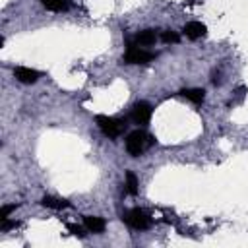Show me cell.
<instances>
[{"label":"cell","mask_w":248,"mask_h":248,"mask_svg":"<svg viewBox=\"0 0 248 248\" xmlns=\"http://www.w3.org/2000/svg\"><path fill=\"white\" fill-rule=\"evenodd\" d=\"M41 205L50 207V209H64V207H70V202L58 200V198H52V196H45V198L41 200Z\"/></svg>","instance_id":"12"},{"label":"cell","mask_w":248,"mask_h":248,"mask_svg":"<svg viewBox=\"0 0 248 248\" xmlns=\"http://www.w3.org/2000/svg\"><path fill=\"white\" fill-rule=\"evenodd\" d=\"M161 39L167 43V45H176L178 41H180V35L176 33V31H172V29H167V31H163V35H161Z\"/></svg>","instance_id":"14"},{"label":"cell","mask_w":248,"mask_h":248,"mask_svg":"<svg viewBox=\"0 0 248 248\" xmlns=\"http://www.w3.org/2000/svg\"><path fill=\"white\" fill-rule=\"evenodd\" d=\"M136 43H138L140 46H151V45H155V43H157V33H155V29H143V31H140L138 37H136Z\"/></svg>","instance_id":"10"},{"label":"cell","mask_w":248,"mask_h":248,"mask_svg":"<svg viewBox=\"0 0 248 248\" xmlns=\"http://www.w3.org/2000/svg\"><path fill=\"white\" fill-rule=\"evenodd\" d=\"M126 192L130 196H136L140 192V182H138V176L132 172V170H126Z\"/></svg>","instance_id":"13"},{"label":"cell","mask_w":248,"mask_h":248,"mask_svg":"<svg viewBox=\"0 0 248 248\" xmlns=\"http://www.w3.org/2000/svg\"><path fill=\"white\" fill-rule=\"evenodd\" d=\"M14 78L19 83H35L41 78V72L31 70V68H25V66H17V68H14Z\"/></svg>","instance_id":"6"},{"label":"cell","mask_w":248,"mask_h":248,"mask_svg":"<svg viewBox=\"0 0 248 248\" xmlns=\"http://www.w3.org/2000/svg\"><path fill=\"white\" fill-rule=\"evenodd\" d=\"M41 4L50 12H66L72 6V0H41Z\"/></svg>","instance_id":"11"},{"label":"cell","mask_w":248,"mask_h":248,"mask_svg":"<svg viewBox=\"0 0 248 248\" xmlns=\"http://www.w3.org/2000/svg\"><path fill=\"white\" fill-rule=\"evenodd\" d=\"M155 143V138L153 136H149L147 132H143V130H134V132H130L128 136H126V151H128V155H132V157H140L147 147H151Z\"/></svg>","instance_id":"1"},{"label":"cell","mask_w":248,"mask_h":248,"mask_svg":"<svg viewBox=\"0 0 248 248\" xmlns=\"http://www.w3.org/2000/svg\"><path fill=\"white\" fill-rule=\"evenodd\" d=\"M153 58H155V54H153V52L141 50V48H138L136 45H128L126 54H124V58H122V60H124L126 64H149Z\"/></svg>","instance_id":"4"},{"label":"cell","mask_w":248,"mask_h":248,"mask_svg":"<svg viewBox=\"0 0 248 248\" xmlns=\"http://www.w3.org/2000/svg\"><path fill=\"white\" fill-rule=\"evenodd\" d=\"M95 122L99 126V130L107 136V138H118L124 132V122L112 116H105V114H97Z\"/></svg>","instance_id":"2"},{"label":"cell","mask_w":248,"mask_h":248,"mask_svg":"<svg viewBox=\"0 0 248 248\" xmlns=\"http://www.w3.org/2000/svg\"><path fill=\"white\" fill-rule=\"evenodd\" d=\"M17 225H19L17 221H10V219H2V221H0V231H4V232H6V231H10V229H16Z\"/></svg>","instance_id":"16"},{"label":"cell","mask_w":248,"mask_h":248,"mask_svg":"<svg viewBox=\"0 0 248 248\" xmlns=\"http://www.w3.org/2000/svg\"><path fill=\"white\" fill-rule=\"evenodd\" d=\"M124 221L128 223V227H132V229H136V231H145V229L151 227V217H149L143 209H140V207L130 209V211L124 215Z\"/></svg>","instance_id":"3"},{"label":"cell","mask_w":248,"mask_h":248,"mask_svg":"<svg viewBox=\"0 0 248 248\" xmlns=\"http://www.w3.org/2000/svg\"><path fill=\"white\" fill-rule=\"evenodd\" d=\"M83 225H85V229H87L89 232H97V234L103 232L105 227H107L105 219L95 217V215H83Z\"/></svg>","instance_id":"8"},{"label":"cell","mask_w":248,"mask_h":248,"mask_svg":"<svg viewBox=\"0 0 248 248\" xmlns=\"http://www.w3.org/2000/svg\"><path fill=\"white\" fill-rule=\"evenodd\" d=\"M151 112H153L151 105L145 103V101H140V103H136V105L132 107V110H130V118H132L134 124H138V126H145V124L151 120Z\"/></svg>","instance_id":"5"},{"label":"cell","mask_w":248,"mask_h":248,"mask_svg":"<svg viewBox=\"0 0 248 248\" xmlns=\"http://www.w3.org/2000/svg\"><path fill=\"white\" fill-rule=\"evenodd\" d=\"M180 95L186 97V99H188L190 103H194V105H202L203 99H205V91H203L202 87H188V89H182Z\"/></svg>","instance_id":"9"},{"label":"cell","mask_w":248,"mask_h":248,"mask_svg":"<svg viewBox=\"0 0 248 248\" xmlns=\"http://www.w3.org/2000/svg\"><path fill=\"white\" fill-rule=\"evenodd\" d=\"M14 209H16V203H12V205H4V207L0 209V221H2V219H8V215H10Z\"/></svg>","instance_id":"17"},{"label":"cell","mask_w":248,"mask_h":248,"mask_svg":"<svg viewBox=\"0 0 248 248\" xmlns=\"http://www.w3.org/2000/svg\"><path fill=\"white\" fill-rule=\"evenodd\" d=\"M182 33L186 35V39L196 41V39H202V37L207 33V27H205L202 21H188V23L184 25Z\"/></svg>","instance_id":"7"},{"label":"cell","mask_w":248,"mask_h":248,"mask_svg":"<svg viewBox=\"0 0 248 248\" xmlns=\"http://www.w3.org/2000/svg\"><path fill=\"white\" fill-rule=\"evenodd\" d=\"M66 229L74 234V236H79V238H83L85 236V232H83V227H79V225H74V223H66Z\"/></svg>","instance_id":"15"}]
</instances>
